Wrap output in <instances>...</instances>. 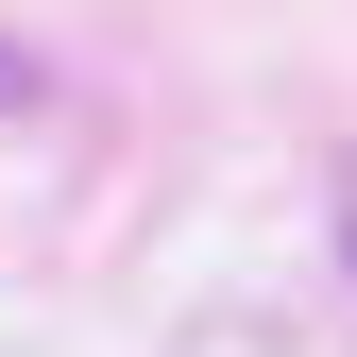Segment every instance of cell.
I'll list each match as a JSON object with an SVG mask.
<instances>
[{
  "label": "cell",
  "instance_id": "1",
  "mask_svg": "<svg viewBox=\"0 0 357 357\" xmlns=\"http://www.w3.org/2000/svg\"><path fill=\"white\" fill-rule=\"evenodd\" d=\"M0 102H34V68H17V52H0Z\"/></svg>",
  "mask_w": 357,
  "mask_h": 357
}]
</instances>
